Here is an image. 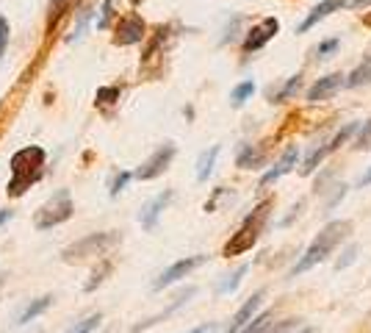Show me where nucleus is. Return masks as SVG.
<instances>
[{
  "instance_id": "obj_1",
  "label": "nucleus",
  "mask_w": 371,
  "mask_h": 333,
  "mask_svg": "<svg viewBox=\"0 0 371 333\" xmlns=\"http://www.w3.org/2000/svg\"><path fill=\"white\" fill-rule=\"evenodd\" d=\"M45 150L37 144H28L11 156V181H8V197H20L45 178Z\"/></svg>"
},
{
  "instance_id": "obj_2",
  "label": "nucleus",
  "mask_w": 371,
  "mask_h": 333,
  "mask_svg": "<svg viewBox=\"0 0 371 333\" xmlns=\"http://www.w3.org/2000/svg\"><path fill=\"white\" fill-rule=\"evenodd\" d=\"M352 234V222L349 220H332V222H327L325 228L319 231V237L313 239L311 244H308V250L302 253V258L294 264V270H291V275L297 278V275H302V272H308V270H313L316 264H322L327 256L344 241V239Z\"/></svg>"
},
{
  "instance_id": "obj_3",
  "label": "nucleus",
  "mask_w": 371,
  "mask_h": 333,
  "mask_svg": "<svg viewBox=\"0 0 371 333\" xmlns=\"http://www.w3.org/2000/svg\"><path fill=\"white\" fill-rule=\"evenodd\" d=\"M272 208H275V200H263V203H258V206L252 208V214L244 217L241 228L228 239V244L222 247V256H225V258H233V256H241V253L252 250L255 241L261 239V231H263V225H266Z\"/></svg>"
},
{
  "instance_id": "obj_4",
  "label": "nucleus",
  "mask_w": 371,
  "mask_h": 333,
  "mask_svg": "<svg viewBox=\"0 0 371 333\" xmlns=\"http://www.w3.org/2000/svg\"><path fill=\"white\" fill-rule=\"evenodd\" d=\"M70 217H72V194H70V189H58L50 200H47L45 206L39 208L34 225H37L39 231H50V228L67 222Z\"/></svg>"
},
{
  "instance_id": "obj_5",
  "label": "nucleus",
  "mask_w": 371,
  "mask_h": 333,
  "mask_svg": "<svg viewBox=\"0 0 371 333\" xmlns=\"http://www.w3.org/2000/svg\"><path fill=\"white\" fill-rule=\"evenodd\" d=\"M117 241H119V234H117V231L89 234V237L78 239L75 244H70V247L64 250V261H81V258H89V256H103V253H108Z\"/></svg>"
},
{
  "instance_id": "obj_6",
  "label": "nucleus",
  "mask_w": 371,
  "mask_h": 333,
  "mask_svg": "<svg viewBox=\"0 0 371 333\" xmlns=\"http://www.w3.org/2000/svg\"><path fill=\"white\" fill-rule=\"evenodd\" d=\"M358 128H360V122H349V125H344V128H341V131H338L330 142H325L322 147H316V150L305 158V164H302V170H299V172H302V175H313V172L319 170V164L325 161L330 153H335L341 144H346L352 137H355V134H358Z\"/></svg>"
},
{
  "instance_id": "obj_7",
  "label": "nucleus",
  "mask_w": 371,
  "mask_h": 333,
  "mask_svg": "<svg viewBox=\"0 0 371 333\" xmlns=\"http://www.w3.org/2000/svg\"><path fill=\"white\" fill-rule=\"evenodd\" d=\"M178 156V147L172 142H167V144H161L144 164H141L139 170L134 172V178L136 181H152V178H158V175H164L167 172V167L172 164V158Z\"/></svg>"
},
{
  "instance_id": "obj_8",
  "label": "nucleus",
  "mask_w": 371,
  "mask_h": 333,
  "mask_svg": "<svg viewBox=\"0 0 371 333\" xmlns=\"http://www.w3.org/2000/svg\"><path fill=\"white\" fill-rule=\"evenodd\" d=\"M280 31V23L278 17H263L258 25H252L249 31H247V39H244V45H241V50H244V56H249V53H258L261 48H266L275 37H278Z\"/></svg>"
},
{
  "instance_id": "obj_9",
  "label": "nucleus",
  "mask_w": 371,
  "mask_h": 333,
  "mask_svg": "<svg viewBox=\"0 0 371 333\" xmlns=\"http://www.w3.org/2000/svg\"><path fill=\"white\" fill-rule=\"evenodd\" d=\"M144 34H147L144 20H141L139 14H128V17H122V20L117 23V28H114V45H119V48L139 45L141 39H144Z\"/></svg>"
},
{
  "instance_id": "obj_10",
  "label": "nucleus",
  "mask_w": 371,
  "mask_h": 333,
  "mask_svg": "<svg viewBox=\"0 0 371 333\" xmlns=\"http://www.w3.org/2000/svg\"><path fill=\"white\" fill-rule=\"evenodd\" d=\"M208 261V256H188V258H181V261H175L169 270H164L161 275H158V281L152 284L155 291H161V289H167V286L178 284L181 278H186L188 272H194L197 267H202Z\"/></svg>"
},
{
  "instance_id": "obj_11",
  "label": "nucleus",
  "mask_w": 371,
  "mask_h": 333,
  "mask_svg": "<svg viewBox=\"0 0 371 333\" xmlns=\"http://www.w3.org/2000/svg\"><path fill=\"white\" fill-rule=\"evenodd\" d=\"M169 203H172V189L161 191V194H155L152 200H147L139 211L141 228H144V231H155V225H158V220H161V214H164V208H167Z\"/></svg>"
},
{
  "instance_id": "obj_12",
  "label": "nucleus",
  "mask_w": 371,
  "mask_h": 333,
  "mask_svg": "<svg viewBox=\"0 0 371 333\" xmlns=\"http://www.w3.org/2000/svg\"><path fill=\"white\" fill-rule=\"evenodd\" d=\"M297 161H299V147L297 144H288L285 150H282V156H280V161L261 178V189H266V187H272L275 181H280L282 175H288L294 167H297Z\"/></svg>"
},
{
  "instance_id": "obj_13",
  "label": "nucleus",
  "mask_w": 371,
  "mask_h": 333,
  "mask_svg": "<svg viewBox=\"0 0 371 333\" xmlns=\"http://www.w3.org/2000/svg\"><path fill=\"white\" fill-rule=\"evenodd\" d=\"M344 87V75L341 73H330L325 78H319L308 92H305V100L308 103H322V100H330L338 89Z\"/></svg>"
},
{
  "instance_id": "obj_14",
  "label": "nucleus",
  "mask_w": 371,
  "mask_h": 333,
  "mask_svg": "<svg viewBox=\"0 0 371 333\" xmlns=\"http://www.w3.org/2000/svg\"><path fill=\"white\" fill-rule=\"evenodd\" d=\"M344 8V0H319L313 8H311V14L297 25V34H308L313 25H319L322 20H327L332 11H341Z\"/></svg>"
},
{
  "instance_id": "obj_15",
  "label": "nucleus",
  "mask_w": 371,
  "mask_h": 333,
  "mask_svg": "<svg viewBox=\"0 0 371 333\" xmlns=\"http://www.w3.org/2000/svg\"><path fill=\"white\" fill-rule=\"evenodd\" d=\"M194 294H197V289H194V286L183 289V291H181V294H178V297H175V300H172V303H169V306H167L161 314H155V317H150V320L139 322V325H136V328H134L131 333H141V331H147V328H152V325H158V322H164V320H167V317H172L178 308H183V306L188 303V300H191V297H194Z\"/></svg>"
},
{
  "instance_id": "obj_16",
  "label": "nucleus",
  "mask_w": 371,
  "mask_h": 333,
  "mask_svg": "<svg viewBox=\"0 0 371 333\" xmlns=\"http://www.w3.org/2000/svg\"><path fill=\"white\" fill-rule=\"evenodd\" d=\"M261 306H263V289H258V291H255V294H252V297H249V300H247V303L235 311V317L230 320V325H228V331L225 333H238L241 331V328H244V325H247V322H249V320L261 311Z\"/></svg>"
},
{
  "instance_id": "obj_17",
  "label": "nucleus",
  "mask_w": 371,
  "mask_h": 333,
  "mask_svg": "<svg viewBox=\"0 0 371 333\" xmlns=\"http://www.w3.org/2000/svg\"><path fill=\"white\" fill-rule=\"evenodd\" d=\"M263 164H266V147L263 144H241V150L235 156L238 170H261Z\"/></svg>"
},
{
  "instance_id": "obj_18",
  "label": "nucleus",
  "mask_w": 371,
  "mask_h": 333,
  "mask_svg": "<svg viewBox=\"0 0 371 333\" xmlns=\"http://www.w3.org/2000/svg\"><path fill=\"white\" fill-rule=\"evenodd\" d=\"M369 84H371V53H366L363 61L349 75H344V87L358 89V87H369Z\"/></svg>"
},
{
  "instance_id": "obj_19",
  "label": "nucleus",
  "mask_w": 371,
  "mask_h": 333,
  "mask_svg": "<svg viewBox=\"0 0 371 333\" xmlns=\"http://www.w3.org/2000/svg\"><path fill=\"white\" fill-rule=\"evenodd\" d=\"M299 92H302V75L297 73V75H291L282 87L269 89V103H288V100H294Z\"/></svg>"
},
{
  "instance_id": "obj_20",
  "label": "nucleus",
  "mask_w": 371,
  "mask_h": 333,
  "mask_svg": "<svg viewBox=\"0 0 371 333\" xmlns=\"http://www.w3.org/2000/svg\"><path fill=\"white\" fill-rule=\"evenodd\" d=\"M219 144H214V147H208L202 156H200V161H197V181L202 184V181H208L211 178V172H214V167H216V158H219Z\"/></svg>"
},
{
  "instance_id": "obj_21",
  "label": "nucleus",
  "mask_w": 371,
  "mask_h": 333,
  "mask_svg": "<svg viewBox=\"0 0 371 333\" xmlns=\"http://www.w3.org/2000/svg\"><path fill=\"white\" fill-rule=\"evenodd\" d=\"M272 320H275V314L272 311H258L244 328L238 333H266L269 331V325H272Z\"/></svg>"
},
{
  "instance_id": "obj_22",
  "label": "nucleus",
  "mask_w": 371,
  "mask_h": 333,
  "mask_svg": "<svg viewBox=\"0 0 371 333\" xmlns=\"http://www.w3.org/2000/svg\"><path fill=\"white\" fill-rule=\"evenodd\" d=\"M50 303H53V297H50V294H47V297H39V300H34V303H31V306H28V308H25V311L17 317V325H28L31 320H37V317L45 311L47 306H50Z\"/></svg>"
},
{
  "instance_id": "obj_23",
  "label": "nucleus",
  "mask_w": 371,
  "mask_h": 333,
  "mask_svg": "<svg viewBox=\"0 0 371 333\" xmlns=\"http://www.w3.org/2000/svg\"><path fill=\"white\" fill-rule=\"evenodd\" d=\"M255 95V81H241V84H235L230 92V106L233 108H241L249 97Z\"/></svg>"
},
{
  "instance_id": "obj_24",
  "label": "nucleus",
  "mask_w": 371,
  "mask_h": 333,
  "mask_svg": "<svg viewBox=\"0 0 371 333\" xmlns=\"http://www.w3.org/2000/svg\"><path fill=\"white\" fill-rule=\"evenodd\" d=\"M247 272H249V267H247V264H241L233 275H228L222 284L216 286V294H233V291L241 286V281H244V275H247Z\"/></svg>"
},
{
  "instance_id": "obj_25",
  "label": "nucleus",
  "mask_w": 371,
  "mask_h": 333,
  "mask_svg": "<svg viewBox=\"0 0 371 333\" xmlns=\"http://www.w3.org/2000/svg\"><path fill=\"white\" fill-rule=\"evenodd\" d=\"M67 6H70V0H50V6H47V28L53 31L56 25H58V20L67 14Z\"/></svg>"
},
{
  "instance_id": "obj_26",
  "label": "nucleus",
  "mask_w": 371,
  "mask_h": 333,
  "mask_svg": "<svg viewBox=\"0 0 371 333\" xmlns=\"http://www.w3.org/2000/svg\"><path fill=\"white\" fill-rule=\"evenodd\" d=\"M92 14H94L92 8H84V11H81V17H78V25H75V31L70 34V39H67V42H78V39L86 34V25L92 23Z\"/></svg>"
},
{
  "instance_id": "obj_27",
  "label": "nucleus",
  "mask_w": 371,
  "mask_h": 333,
  "mask_svg": "<svg viewBox=\"0 0 371 333\" xmlns=\"http://www.w3.org/2000/svg\"><path fill=\"white\" fill-rule=\"evenodd\" d=\"M369 147H371V117L366 122H360L358 139H355V150H369Z\"/></svg>"
},
{
  "instance_id": "obj_28",
  "label": "nucleus",
  "mask_w": 371,
  "mask_h": 333,
  "mask_svg": "<svg viewBox=\"0 0 371 333\" xmlns=\"http://www.w3.org/2000/svg\"><path fill=\"white\" fill-rule=\"evenodd\" d=\"M111 17H114V0H103L100 6V17H97V28L105 31L111 25Z\"/></svg>"
},
{
  "instance_id": "obj_29",
  "label": "nucleus",
  "mask_w": 371,
  "mask_h": 333,
  "mask_svg": "<svg viewBox=\"0 0 371 333\" xmlns=\"http://www.w3.org/2000/svg\"><path fill=\"white\" fill-rule=\"evenodd\" d=\"M108 272H111V264H108V261H103V264H100V267L94 270L92 281H89V284H86V286H84V289H86V291H94L97 286H100V284H103V281H105V275H108Z\"/></svg>"
},
{
  "instance_id": "obj_30",
  "label": "nucleus",
  "mask_w": 371,
  "mask_h": 333,
  "mask_svg": "<svg viewBox=\"0 0 371 333\" xmlns=\"http://www.w3.org/2000/svg\"><path fill=\"white\" fill-rule=\"evenodd\" d=\"M100 322H103V317H100V314H92V317H86L84 322H78L70 333H94L100 328Z\"/></svg>"
},
{
  "instance_id": "obj_31",
  "label": "nucleus",
  "mask_w": 371,
  "mask_h": 333,
  "mask_svg": "<svg viewBox=\"0 0 371 333\" xmlns=\"http://www.w3.org/2000/svg\"><path fill=\"white\" fill-rule=\"evenodd\" d=\"M338 48H341V39H338V37L325 39V42H319V48H316V58H330Z\"/></svg>"
},
{
  "instance_id": "obj_32",
  "label": "nucleus",
  "mask_w": 371,
  "mask_h": 333,
  "mask_svg": "<svg viewBox=\"0 0 371 333\" xmlns=\"http://www.w3.org/2000/svg\"><path fill=\"white\" fill-rule=\"evenodd\" d=\"M355 258H358V247H355V244H349V247L344 250V258H338V261H335V270H338V272H341V270H346L349 264H355Z\"/></svg>"
},
{
  "instance_id": "obj_33",
  "label": "nucleus",
  "mask_w": 371,
  "mask_h": 333,
  "mask_svg": "<svg viewBox=\"0 0 371 333\" xmlns=\"http://www.w3.org/2000/svg\"><path fill=\"white\" fill-rule=\"evenodd\" d=\"M117 100H119V87H105V89L97 92V103H100V106H105V103H117Z\"/></svg>"
},
{
  "instance_id": "obj_34",
  "label": "nucleus",
  "mask_w": 371,
  "mask_h": 333,
  "mask_svg": "<svg viewBox=\"0 0 371 333\" xmlns=\"http://www.w3.org/2000/svg\"><path fill=\"white\" fill-rule=\"evenodd\" d=\"M131 178H134V172H119V175L114 178V184H111V189H108V191H111V197H117L119 191L125 189V184H128Z\"/></svg>"
},
{
  "instance_id": "obj_35",
  "label": "nucleus",
  "mask_w": 371,
  "mask_h": 333,
  "mask_svg": "<svg viewBox=\"0 0 371 333\" xmlns=\"http://www.w3.org/2000/svg\"><path fill=\"white\" fill-rule=\"evenodd\" d=\"M8 34H11L8 31V20L0 14V58L6 56V48H8Z\"/></svg>"
},
{
  "instance_id": "obj_36",
  "label": "nucleus",
  "mask_w": 371,
  "mask_h": 333,
  "mask_svg": "<svg viewBox=\"0 0 371 333\" xmlns=\"http://www.w3.org/2000/svg\"><path fill=\"white\" fill-rule=\"evenodd\" d=\"M294 328H299V320H282V322H278V325L272 322L266 333H288V331H294Z\"/></svg>"
},
{
  "instance_id": "obj_37",
  "label": "nucleus",
  "mask_w": 371,
  "mask_h": 333,
  "mask_svg": "<svg viewBox=\"0 0 371 333\" xmlns=\"http://www.w3.org/2000/svg\"><path fill=\"white\" fill-rule=\"evenodd\" d=\"M238 23H241V17H233V23H230V25H228V31H225V37H222V45H228V42H230L233 37H235L233 31L238 28Z\"/></svg>"
},
{
  "instance_id": "obj_38",
  "label": "nucleus",
  "mask_w": 371,
  "mask_h": 333,
  "mask_svg": "<svg viewBox=\"0 0 371 333\" xmlns=\"http://www.w3.org/2000/svg\"><path fill=\"white\" fill-rule=\"evenodd\" d=\"M371 0H344V8H366Z\"/></svg>"
},
{
  "instance_id": "obj_39",
  "label": "nucleus",
  "mask_w": 371,
  "mask_h": 333,
  "mask_svg": "<svg viewBox=\"0 0 371 333\" xmlns=\"http://www.w3.org/2000/svg\"><path fill=\"white\" fill-rule=\"evenodd\" d=\"M216 331V322H202L200 328H194V331H188V333H214Z\"/></svg>"
},
{
  "instance_id": "obj_40",
  "label": "nucleus",
  "mask_w": 371,
  "mask_h": 333,
  "mask_svg": "<svg viewBox=\"0 0 371 333\" xmlns=\"http://www.w3.org/2000/svg\"><path fill=\"white\" fill-rule=\"evenodd\" d=\"M164 31H167V28H158V45H161V39H164ZM152 53H155V45H152V48H150V50H147V53H144V58H150Z\"/></svg>"
},
{
  "instance_id": "obj_41",
  "label": "nucleus",
  "mask_w": 371,
  "mask_h": 333,
  "mask_svg": "<svg viewBox=\"0 0 371 333\" xmlns=\"http://www.w3.org/2000/svg\"><path fill=\"white\" fill-rule=\"evenodd\" d=\"M11 220V211H0V225H6Z\"/></svg>"
},
{
  "instance_id": "obj_42",
  "label": "nucleus",
  "mask_w": 371,
  "mask_h": 333,
  "mask_svg": "<svg viewBox=\"0 0 371 333\" xmlns=\"http://www.w3.org/2000/svg\"><path fill=\"white\" fill-rule=\"evenodd\" d=\"M360 187H371V170L363 175V178H360Z\"/></svg>"
},
{
  "instance_id": "obj_43",
  "label": "nucleus",
  "mask_w": 371,
  "mask_h": 333,
  "mask_svg": "<svg viewBox=\"0 0 371 333\" xmlns=\"http://www.w3.org/2000/svg\"><path fill=\"white\" fill-rule=\"evenodd\" d=\"M363 25H366V28H371V11H366V14H363Z\"/></svg>"
},
{
  "instance_id": "obj_44",
  "label": "nucleus",
  "mask_w": 371,
  "mask_h": 333,
  "mask_svg": "<svg viewBox=\"0 0 371 333\" xmlns=\"http://www.w3.org/2000/svg\"><path fill=\"white\" fill-rule=\"evenodd\" d=\"M297 333H313V328H299Z\"/></svg>"
},
{
  "instance_id": "obj_45",
  "label": "nucleus",
  "mask_w": 371,
  "mask_h": 333,
  "mask_svg": "<svg viewBox=\"0 0 371 333\" xmlns=\"http://www.w3.org/2000/svg\"><path fill=\"white\" fill-rule=\"evenodd\" d=\"M131 3H134V6H141V3H144V0H131Z\"/></svg>"
},
{
  "instance_id": "obj_46",
  "label": "nucleus",
  "mask_w": 371,
  "mask_h": 333,
  "mask_svg": "<svg viewBox=\"0 0 371 333\" xmlns=\"http://www.w3.org/2000/svg\"><path fill=\"white\" fill-rule=\"evenodd\" d=\"M0 284H3V278H0Z\"/></svg>"
}]
</instances>
